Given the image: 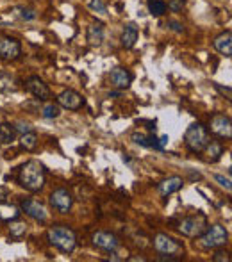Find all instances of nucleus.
I'll return each instance as SVG.
<instances>
[{
  "label": "nucleus",
  "mask_w": 232,
  "mask_h": 262,
  "mask_svg": "<svg viewBox=\"0 0 232 262\" xmlns=\"http://www.w3.org/2000/svg\"><path fill=\"white\" fill-rule=\"evenodd\" d=\"M18 184L31 193H38L45 186V166L40 160L31 159L20 168L18 173Z\"/></svg>",
  "instance_id": "obj_1"
},
{
  "label": "nucleus",
  "mask_w": 232,
  "mask_h": 262,
  "mask_svg": "<svg viewBox=\"0 0 232 262\" xmlns=\"http://www.w3.org/2000/svg\"><path fill=\"white\" fill-rule=\"evenodd\" d=\"M47 237H49V243L52 246L62 252V254H71L77 246V236L75 232L71 230L66 225H54L47 232Z\"/></svg>",
  "instance_id": "obj_2"
},
{
  "label": "nucleus",
  "mask_w": 232,
  "mask_h": 262,
  "mask_svg": "<svg viewBox=\"0 0 232 262\" xmlns=\"http://www.w3.org/2000/svg\"><path fill=\"white\" fill-rule=\"evenodd\" d=\"M209 141H211L209 132H207V129H205L202 123L189 125L186 134H184V143H186V147L191 152H195V154H200Z\"/></svg>",
  "instance_id": "obj_3"
},
{
  "label": "nucleus",
  "mask_w": 232,
  "mask_h": 262,
  "mask_svg": "<svg viewBox=\"0 0 232 262\" xmlns=\"http://www.w3.org/2000/svg\"><path fill=\"white\" fill-rule=\"evenodd\" d=\"M209 227L207 223V216L202 212L195 214V216H187L184 218L182 221L178 223V232L186 237H200L202 234L205 232V228Z\"/></svg>",
  "instance_id": "obj_4"
},
{
  "label": "nucleus",
  "mask_w": 232,
  "mask_h": 262,
  "mask_svg": "<svg viewBox=\"0 0 232 262\" xmlns=\"http://www.w3.org/2000/svg\"><path fill=\"white\" fill-rule=\"evenodd\" d=\"M200 243L204 248H222L229 243V232L222 225H211L205 228V232L200 236Z\"/></svg>",
  "instance_id": "obj_5"
},
{
  "label": "nucleus",
  "mask_w": 232,
  "mask_h": 262,
  "mask_svg": "<svg viewBox=\"0 0 232 262\" xmlns=\"http://www.w3.org/2000/svg\"><path fill=\"white\" fill-rule=\"evenodd\" d=\"M22 55V43L16 38L2 36L0 38V59L2 61H14Z\"/></svg>",
  "instance_id": "obj_6"
},
{
  "label": "nucleus",
  "mask_w": 232,
  "mask_h": 262,
  "mask_svg": "<svg viewBox=\"0 0 232 262\" xmlns=\"http://www.w3.org/2000/svg\"><path fill=\"white\" fill-rule=\"evenodd\" d=\"M209 129L218 138H223V139L232 138V121L227 114H214L211 118Z\"/></svg>",
  "instance_id": "obj_7"
},
{
  "label": "nucleus",
  "mask_w": 232,
  "mask_h": 262,
  "mask_svg": "<svg viewBox=\"0 0 232 262\" xmlns=\"http://www.w3.org/2000/svg\"><path fill=\"white\" fill-rule=\"evenodd\" d=\"M154 248L159 254H168V255H178L182 254V245L177 243L174 237L166 236V234H157L154 237Z\"/></svg>",
  "instance_id": "obj_8"
},
{
  "label": "nucleus",
  "mask_w": 232,
  "mask_h": 262,
  "mask_svg": "<svg viewBox=\"0 0 232 262\" xmlns=\"http://www.w3.org/2000/svg\"><path fill=\"white\" fill-rule=\"evenodd\" d=\"M58 104L59 107L68 109V111H79L80 107L84 105V98L80 93H77L75 89H64L58 97Z\"/></svg>",
  "instance_id": "obj_9"
},
{
  "label": "nucleus",
  "mask_w": 232,
  "mask_h": 262,
  "mask_svg": "<svg viewBox=\"0 0 232 262\" xmlns=\"http://www.w3.org/2000/svg\"><path fill=\"white\" fill-rule=\"evenodd\" d=\"M91 241H93V245L97 248L104 250V252H109V254L116 252L118 246H120V239L115 234H111V232H95Z\"/></svg>",
  "instance_id": "obj_10"
},
{
  "label": "nucleus",
  "mask_w": 232,
  "mask_h": 262,
  "mask_svg": "<svg viewBox=\"0 0 232 262\" xmlns=\"http://www.w3.org/2000/svg\"><path fill=\"white\" fill-rule=\"evenodd\" d=\"M50 205L61 214H68L71 210V205H73V198H71V195L66 189L61 187V189H56L50 195Z\"/></svg>",
  "instance_id": "obj_11"
},
{
  "label": "nucleus",
  "mask_w": 232,
  "mask_h": 262,
  "mask_svg": "<svg viewBox=\"0 0 232 262\" xmlns=\"http://www.w3.org/2000/svg\"><path fill=\"white\" fill-rule=\"evenodd\" d=\"M27 89H29V93L32 95V97H36L38 100H50L52 98V91H50V88L47 84H45V80L40 79V77H29L25 82Z\"/></svg>",
  "instance_id": "obj_12"
},
{
  "label": "nucleus",
  "mask_w": 232,
  "mask_h": 262,
  "mask_svg": "<svg viewBox=\"0 0 232 262\" xmlns=\"http://www.w3.org/2000/svg\"><path fill=\"white\" fill-rule=\"evenodd\" d=\"M22 210L27 216H31L32 219H36V221H40V223H45L49 219V212L45 209V205L40 204L38 200H31V198H29V200H23Z\"/></svg>",
  "instance_id": "obj_13"
},
{
  "label": "nucleus",
  "mask_w": 232,
  "mask_h": 262,
  "mask_svg": "<svg viewBox=\"0 0 232 262\" xmlns=\"http://www.w3.org/2000/svg\"><path fill=\"white\" fill-rule=\"evenodd\" d=\"M109 80L116 89H127L132 82V73L121 66H116L109 71Z\"/></svg>",
  "instance_id": "obj_14"
},
{
  "label": "nucleus",
  "mask_w": 232,
  "mask_h": 262,
  "mask_svg": "<svg viewBox=\"0 0 232 262\" xmlns=\"http://www.w3.org/2000/svg\"><path fill=\"white\" fill-rule=\"evenodd\" d=\"M182 186H184L182 177L174 175V177H168V178H165L163 182L157 184V191H159L161 196H170V195H174V193H177L178 189H182Z\"/></svg>",
  "instance_id": "obj_15"
},
{
  "label": "nucleus",
  "mask_w": 232,
  "mask_h": 262,
  "mask_svg": "<svg viewBox=\"0 0 232 262\" xmlns=\"http://www.w3.org/2000/svg\"><path fill=\"white\" fill-rule=\"evenodd\" d=\"M130 139H132L136 145H139V147L143 148H154V150H163V147H161V141L157 136H154V134H143V132H134L132 136H130Z\"/></svg>",
  "instance_id": "obj_16"
},
{
  "label": "nucleus",
  "mask_w": 232,
  "mask_h": 262,
  "mask_svg": "<svg viewBox=\"0 0 232 262\" xmlns=\"http://www.w3.org/2000/svg\"><path fill=\"white\" fill-rule=\"evenodd\" d=\"M213 47L218 50L220 53H223L225 57H231L232 55V34H231V31L223 32V34H220L218 38H214Z\"/></svg>",
  "instance_id": "obj_17"
},
{
  "label": "nucleus",
  "mask_w": 232,
  "mask_h": 262,
  "mask_svg": "<svg viewBox=\"0 0 232 262\" xmlns=\"http://www.w3.org/2000/svg\"><path fill=\"white\" fill-rule=\"evenodd\" d=\"M120 41L123 49H132L134 45H136V41H138V27H136V23H127L123 27Z\"/></svg>",
  "instance_id": "obj_18"
},
{
  "label": "nucleus",
  "mask_w": 232,
  "mask_h": 262,
  "mask_svg": "<svg viewBox=\"0 0 232 262\" xmlns=\"http://www.w3.org/2000/svg\"><path fill=\"white\" fill-rule=\"evenodd\" d=\"M202 152H204L205 159L209 160V162H216V160H218L220 157L223 156V147L220 145V143H216V141H209L207 145H205V148Z\"/></svg>",
  "instance_id": "obj_19"
},
{
  "label": "nucleus",
  "mask_w": 232,
  "mask_h": 262,
  "mask_svg": "<svg viewBox=\"0 0 232 262\" xmlns=\"http://www.w3.org/2000/svg\"><path fill=\"white\" fill-rule=\"evenodd\" d=\"M20 214L22 212H20V209H18L16 205L0 202V219H2V221H13V219H18Z\"/></svg>",
  "instance_id": "obj_20"
},
{
  "label": "nucleus",
  "mask_w": 232,
  "mask_h": 262,
  "mask_svg": "<svg viewBox=\"0 0 232 262\" xmlns=\"http://www.w3.org/2000/svg\"><path fill=\"white\" fill-rule=\"evenodd\" d=\"M86 38H88V43L93 45V47H97V45H100L104 41V27L98 23V25H91L88 29V34H86Z\"/></svg>",
  "instance_id": "obj_21"
},
{
  "label": "nucleus",
  "mask_w": 232,
  "mask_h": 262,
  "mask_svg": "<svg viewBox=\"0 0 232 262\" xmlns=\"http://www.w3.org/2000/svg\"><path fill=\"white\" fill-rule=\"evenodd\" d=\"M16 138V130L11 123H0V145H9Z\"/></svg>",
  "instance_id": "obj_22"
},
{
  "label": "nucleus",
  "mask_w": 232,
  "mask_h": 262,
  "mask_svg": "<svg viewBox=\"0 0 232 262\" xmlns=\"http://www.w3.org/2000/svg\"><path fill=\"white\" fill-rule=\"evenodd\" d=\"M41 116H43L45 120H56V118L61 116V107H59V104L47 102L41 107Z\"/></svg>",
  "instance_id": "obj_23"
},
{
  "label": "nucleus",
  "mask_w": 232,
  "mask_h": 262,
  "mask_svg": "<svg viewBox=\"0 0 232 262\" xmlns=\"http://www.w3.org/2000/svg\"><path fill=\"white\" fill-rule=\"evenodd\" d=\"M20 147L27 152H32L38 147V136L34 134V130H32V132L22 134V138H20Z\"/></svg>",
  "instance_id": "obj_24"
},
{
  "label": "nucleus",
  "mask_w": 232,
  "mask_h": 262,
  "mask_svg": "<svg viewBox=\"0 0 232 262\" xmlns=\"http://www.w3.org/2000/svg\"><path fill=\"white\" fill-rule=\"evenodd\" d=\"M27 232V223L25 221H18V219H13L11 225H9V236L13 239H20V237L25 236Z\"/></svg>",
  "instance_id": "obj_25"
},
{
  "label": "nucleus",
  "mask_w": 232,
  "mask_h": 262,
  "mask_svg": "<svg viewBox=\"0 0 232 262\" xmlns=\"http://www.w3.org/2000/svg\"><path fill=\"white\" fill-rule=\"evenodd\" d=\"M166 9H168V5H166L165 0H148V13L152 16H163L166 13Z\"/></svg>",
  "instance_id": "obj_26"
},
{
  "label": "nucleus",
  "mask_w": 232,
  "mask_h": 262,
  "mask_svg": "<svg viewBox=\"0 0 232 262\" xmlns=\"http://www.w3.org/2000/svg\"><path fill=\"white\" fill-rule=\"evenodd\" d=\"M16 79H14L11 73H5V71H0V91L5 93V91H13L16 88Z\"/></svg>",
  "instance_id": "obj_27"
},
{
  "label": "nucleus",
  "mask_w": 232,
  "mask_h": 262,
  "mask_svg": "<svg viewBox=\"0 0 232 262\" xmlns=\"http://www.w3.org/2000/svg\"><path fill=\"white\" fill-rule=\"evenodd\" d=\"M88 7L93 11V13L100 14V16H106L107 14V7L102 0H88Z\"/></svg>",
  "instance_id": "obj_28"
},
{
  "label": "nucleus",
  "mask_w": 232,
  "mask_h": 262,
  "mask_svg": "<svg viewBox=\"0 0 232 262\" xmlns=\"http://www.w3.org/2000/svg\"><path fill=\"white\" fill-rule=\"evenodd\" d=\"M214 180H216V182H218L222 187H225L227 191H231L232 186H231V178L229 177H223V175H214Z\"/></svg>",
  "instance_id": "obj_29"
},
{
  "label": "nucleus",
  "mask_w": 232,
  "mask_h": 262,
  "mask_svg": "<svg viewBox=\"0 0 232 262\" xmlns=\"http://www.w3.org/2000/svg\"><path fill=\"white\" fill-rule=\"evenodd\" d=\"M168 9L170 11H174V13H178V11H180V9L184 7V0H170L168 4Z\"/></svg>",
  "instance_id": "obj_30"
},
{
  "label": "nucleus",
  "mask_w": 232,
  "mask_h": 262,
  "mask_svg": "<svg viewBox=\"0 0 232 262\" xmlns=\"http://www.w3.org/2000/svg\"><path fill=\"white\" fill-rule=\"evenodd\" d=\"M20 16H22L23 20H27V22H32V20H36L38 14H36L32 9H20Z\"/></svg>",
  "instance_id": "obj_31"
},
{
  "label": "nucleus",
  "mask_w": 232,
  "mask_h": 262,
  "mask_svg": "<svg viewBox=\"0 0 232 262\" xmlns=\"http://www.w3.org/2000/svg\"><path fill=\"white\" fill-rule=\"evenodd\" d=\"M213 261L214 262H229L231 261V254L229 252H216L213 255Z\"/></svg>",
  "instance_id": "obj_32"
},
{
  "label": "nucleus",
  "mask_w": 232,
  "mask_h": 262,
  "mask_svg": "<svg viewBox=\"0 0 232 262\" xmlns=\"http://www.w3.org/2000/svg\"><path fill=\"white\" fill-rule=\"evenodd\" d=\"M14 130L20 134H25V132H32V127L29 123H23V121H18L16 125H13Z\"/></svg>",
  "instance_id": "obj_33"
},
{
  "label": "nucleus",
  "mask_w": 232,
  "mask_h": 262,
  "mask_svg": "<svg viewBox=\"0 0 232 262\" xmlns=\"http://www.w3.org/2000/svg\"><path fill=\"white\" fill-rule=\"evenodd\" d=\"M168 27L174 32H182L184 31V25L178 22V20H168Z\"/></svg>",
  "instance_id": "obj_34"
},
{
  "label": "nucleus",
  "mask_w": 232,
  "mask_h": 262,
  "mask_svg": "<svg viewBox=\"0 0 232 262\" xmlns=\"http://www.w3.org/2000/svg\"><path fill=\"white\" fill-rule=\"evenodd\" d=\"M159 261L177 262V261H178V257H174V255H168V254H161V255H159Z\"/></svg>",
  "instance_id": "obj_35"
},
{
  "label": "nucleus",
  "mask_w": 232,
  "mask_h": 262,
  "mask_svg": "<svg viewBox=\"0 0 232 262\" xmlns=\"http://www.w3.org/2000/svg\"><path fill=\"white\" fill-rule=\"evenodd\" d=\"M7 195H9L7 187L0 186V202H5V198H7Z\"/></svg>",
  "instance_id": "obj_36"
},
{
  "label": "nucleus",
  "mask_w": 232,
  "mask_h": 262,
  "mask_svg": "<svg viewBox=\"0 0 232 262\" xmlns=\"http://www.w3.org/2000/svg\"><path fill=\"white\" fill-rule=\"evenodd\" d=\"M216 89H220L223 95H227V98H231V88H222L220 84H216Z\"/></svg>",
  "instance_id": "obj_37"
},
{
  "label": "nucleus",
  "mask_w": 232,
  "mask_h": 262,
  "mask_svg": "<svg viewBox=\"0 0 232 262\" xmlns=\"http://www.w3.org/2000/svg\"><path fill=\"white\" fill-rule=\"evenodd\" d=\"M159 141H161V147H163V150H165V147L168 145L170 138H168V136H163V138H159Z\"/></svg>",
  "instance_id": "obj_38"
},
{
  "label": "nucleus",
  "mask_w": 232,
  "mask_h": 262,
  "mask_svg": "<svg viewBox=\"0 0 232 262\" xmlns=\"http://www.w3.org/2000/svg\"><path fill=\"white\" fill-rule=\"evenodd\" d=\"M116 97H120V93H118V91H113V93H109V98H116Z\"/></svg>",
  "instance_id": "obj_39"
}]
</instances>
